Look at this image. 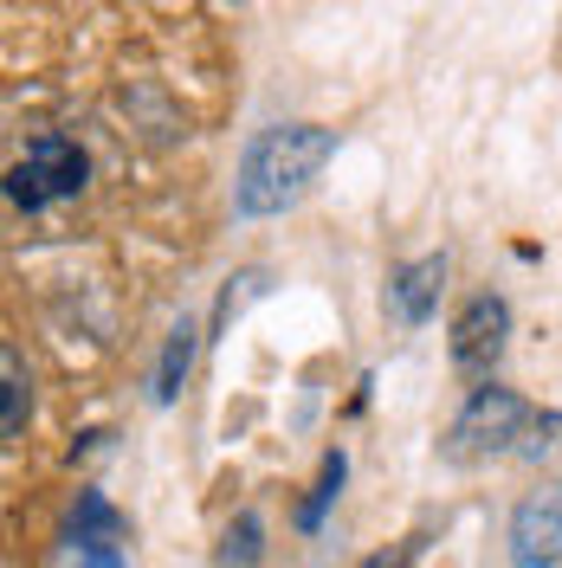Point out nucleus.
<instances>
[{
  "mask_svg": "<svg viewBox=\"0 0 562 568\" xmlns=\"http://www.w3.org/2000/svg\"><path fill=\"white\" fill-rule=\"evenodd\" d=\"M511 562L518 568H550L562 562V485H543L518 504L511 517Z\"/></svg>",
  "mask_w": 562,
  "mask_h": 568,
  "instance_id": "5",
  "label": "nucleus"
},
{
  "mask_svg": "<svg viewBox=\"0 0 562 568\" xmlns=\"http://www.w3.org/2000/svg\"><path fill=\"white\" fill-rule=\"evenodd\" d=\"M84 175H91V155H84L78 142L71 136H39L33 149H27V162H13V175H7V201L27 207V213H39L52 194H78Z\"/></svg>",
  "mask_w": 562,
  "mask_h": 568,
  "instance_id": "3",
  "label": "nucleus"
},
{
  "mask_svg": "<svg viewBox=\"0 0 562 568\" xmlns=\"http://www.w3.org/2000/svg\"><path fill=\"white\" fill-rule=\"evenodd\" d=\"M194 349H201V329H194V317H181L175 329H169V343H162V368H155V400H162V407L181 394L188 368H194Z\"/></svg>",
  "mask_w": 562,
  "mask_h": 568,
  "instance_id": "8",
  "label": "nucleus"
},
{
  "mask_svg": "<svg viewBox=\"0 0 562 568\" xmlns=\"http://www.w3.org/2000/svg\"><path fill=\"white\" fill-rule=\"evenodd\" d=\"M440 284H446V258L433 252V258H414V265H401L394 272V311H401V323H426L433 317V304H440Z\"/></svg>",
  "mask_w": 562,
  "mask_h": 568,
  "instance_id": "6",
  "label": "nucleus"
},
{
  "mask_svg": "<svg viewBox=\"0 0 562 568\" xmlns=\"http://www.w3.org/2000/svg\"><path fill=\"white\" fill-rule=\"evenodd\" d=\"M343 471H350V465H343V453H330V459H323V478H317L311 504L298 510V524H304V530H317V524H323V510L337 504V491H343Z\"/></svg>",
  "mask_w": 562,
  "mask_h": 568,
  "instance_id": "11",
  "label": "nucleus"
},
{
  "mask_svg": "<svg viewBox=\"0 0 562 568\" xmlns=\"http://www.w3.org/2000/svg\"><path fill=\"white\" fill-rule=\"evenodd\" d=\"M337 155V136L323 123H279V130H259L240 155V181H233V207L247 220L284 213L311 194V181L323 175V162Z\"/></svg>",
  "mask_w": 562,
  "mask_h": 568,
  "instance_id": "1",
  "label": "nucleus"
},
{
  "mask_svg": "<svg viewBox=\"0 0 562 568\" xmlns=\"http://www.w3.org/2000/svg\"><path fill=\"white\" fill-rule=\"evenodd\" d=\"M78 568H123V556H117V549H91Z\"/></svg>",
  "mask_w": 562,
  "mask_h": 568,
  "instance_id": "13",
  "label": "nucleus"
},
{
  "mask_svg": "<svg viewBox=\"0 0 562 568\" xmlns=\"http://www.w3.org/2000/svg\"><path fill=\"white\" fill-rule=\"evenodd\" d=\"M123 536V517L104 504V491H78V510H71V542L91 556V549H110Z\"/></svg>",
  "mask_w": 562,
  "mask_h": 568,
  "instance_id": "9",
  "label": "nucleus"
},
{
  "mask_svg": "<svg viewBox=\"0 0 562 568\" xmlns=\"http://www.w3.org/2000/svg\"><path fill=\"white\" fill-rule=\"evenodd\" d=\"M362 568H408V556H369Z\"/></svg>",
  "mask_w": 562,
  "mask_h": 568,
  "instance_id": "14",
  "label": "nucleus"
},
{
  "mask_svg": "<svg viewBox=\"0 0 562 568\" xmlns=\"http://www.w3.org/2000/svg\"><path fill=\"white\" fill-rule=\"evenodd\" d=\"M530 433H556V420H543L524 394L511 388H472V400L459 407L453 433H446V459L453 465H485V459H504V453H536Z\"/></svg>",
  "mask_w": 562,
  "mask_h": 568,
  "instance_id": "2",
  "label": "nucleus"
},
{
  "mask_svg": "<svg viewBox=\"0 0 562 568\" xmlns=\"http://www.w3.org/2000/svg\"><path fill=\"white\" fill-rule=\"evenodd\" d=\"M0 400H7L0 433H7V439H20V433H27V420H33V382H27V362H20V349H13V343L0 349Z\"/></svg>",
  "mask_w": 562,
  "mask_h": 568,
  "instance_id": "7",
  "label": "nucleus"
},
{
  "mask_svg": "<svg viewBox=\"0 0 562 568\" xmlns=\"http://www.w3.org/2000/svg\"><path fill=\"white\" fill-rule=\"evenodd\" d=\"M265 291V272H240V278H227V291H220V304H213V329H227V323L247 311L252 297Z\"/></svg>",
  "mask_w": 562,
  "mask_h": 568,
  "instance_id": "12",
  "label": "nucleus"
},
{
  "mask_svg": "<svg viewBox=\"0 0 562 568\" xmlns=\"http://www.w3.org/2000/svg\"><path fill=\"white\" fill-rule=\"evenodd\" d=\"M504 336H511V311H504V297L485 291L453 317V362L465 375H492L498 355H504Z\"/></svg>",
  "mask_w": 562,
  "mask_h": 568,
  "instance_id": "4",
  "label": "nucleus"
},
{
  "mask_svg": "<svg viewBox=\"0 0 562 568\" xmlns=\"http://www.w3.org/2000/svg\"><path fill=\"white\" fill-rule=\"evenodd\" d=\"M227 568H252L259 556H265V524H259V510H240L233 524H227V536H220V549H213Z\"/></svg>",
  "mask_w": 562,
  "mask_h": 568,
  "instance_id": "10",
  "label": "nucleus"
}]
</instances>
